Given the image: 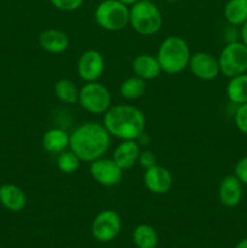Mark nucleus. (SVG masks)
I'll return each mask as SVG.
<instances>
[{
	"label": "nucleus",
	"mask_w": 247,
	"mask_h": 248,
	"mask_svg": "<svg viewBox=\"0 0 247 248\" xmlns=\"http://www.w3.org/2000/svg\"><path fill=\"white\" fill-rule=\"evenodd\" d=\"M111 136L103 124H81L69 135V149L79 156L81 161L92 162L104 156L110 148Z\"/></svg>",
	"instance_id": "1"
},
{
	"label": "nucleus",
	"mask_w": 247,
	"mask_h": 248,
	"mask_svg": "<svg viewBox=\"0 0 247 248\" xmlns=\"http://www.w3.org/2000/svg\"><path fill=\"white\" fill-rule=\"evenodd\" d=\"M103 115V125L111 137L137 140L144 133L145 116L137 107L118 104L110 107Z\"/></svg>",
	"instance_id": "2"
},
{
	"label": "nucleus",
	"mask_w": 247,
	"mask_h": 248,
	"mask_svg": "<svg viewBox=\"0 0 247 248\" xmlns=\"http://www.w3.org/2000/svg\"><path fill=\"white\" fill-rule=\"evenodd\" d=\"M191 52L188 43L177 35L167 36L157 48L156 58L161 70L167 74H179L186 69Z\"/></svg>",
	"instance_id": "3"
},
{
	"label": "nucleus",
	"mask_w": 247,
	"mask_h": 248,
	"mask_svg": "<svg viewBox=\"0 0 247 248\" xmlns=\"http://www.w3.org/2000/svg\"><path fill=\"white\" fill-rule=\"evenodd\" d=\"M162 22L161 11L152 0H138L130 7V26L140 35L156 34Z\"/></svg>",
	"instance_id": "4"
},
{
	"label": "nucleus",
	"mask_w": 247,
	"mask_h": 248,
	"mask_svg": "<svg viewBox=\"0 0 247 248\" xmlns=\"http://www.w3.org/2000/svg\"><path fill=\"white\" fill-rule=\"evenodd\" d=\"M94 21L104 31H123L130 24V7L119 0H103L94 10Z\"/></svg>",
	"instance_id": "5"
},
{
	"label": "nucleus",
	"mask_w": 247,
	"mask_h": 248,
	"mask_svg": "<svg viewBox=\"0 0 247 248\" xmlns=\"http://www.w3.org/2000/svg\"><path fill=\"white\" fill-rule=\"evenodd\" d=\"M77 103L87 113L101 115V114L106 113L111 107L110 92L101 82H86L80 89L79 102Z\"/></svg>",
	"instance_id": "6"
},
{
	"label": "nucleus",
	"mask_w": 247,
	"mask_h": 248,
	"mask_svg": "<svg viewBox=\"0 0 247 248\" xmlns=\"http://www.w3.org/2000/svg\"><path fill=\"white\" fill-rule=\"evenodd\" d=\"M218 64L220 73L229 79L247 73V46L241 41L225 44L218 56Z\"/></svg>",
	"instance_id": "7"
},
{
	"label": "nucleus",
	"mask_w": 247,
	"mask_h": 248,
	"mask_svg": "<svg viewBox=\"0 0 247 248\" xmlns=\"http://www.w3.org/2000/svg\"><path fill=\"white\" fill-rule=\"evenodd\" d=\"M121 227L123 223L119 213L114 210H104L101 211L92 220L91 234L94 240L106 244L118 237L121 232Z\"/></svg>",
	"instance_id": "8"
},
{
	"label": "nucleus",
	"mask_w": 247,
	"mask_h": 248,
	"mask_svg": "<svg viewBox=\"0 0 247 248\" xmlns=\"http://www.w3.org/2000/svg\"><path fill=\"white\" fill-rule=\"evenodd\" d=\"M89 171L94 182L106 188L118 186L124 176V170H121L113 159L104 156L90 162Z\"/></svg>",
	"instance_id": "9"
},
{
	"label": "nucleus",
	"mask_w": 247,
	"mask_h": 248,
	"mask_svg": "<svg viewBox=\"0 0 247 248\" xmlns=\"http://www.w3.org/2000/svg\"><path fill=\"white\" fill-rule=\"evenodd\" d=\"M77 72L85 82L98 81L104 73V58L97 50H87L79 57Z\"/></svg>",
	"instance_id": "10"
},
{
	"label": "nucleus",
	"mask_w": 247,
	"mask_h": 248,
	"mask_svg": "<svg viewBox=\"0 0 247 248\" xmlns=\"http://www.w3.org/2000/svg\"><path fill=\"white\" fill-rule=\"evenodd\" d=\"M188 68L194 77L203 80V81L215 80L220 73L218 58H216L211 53L203 52V51L191 55Z\"/></svg>",
	"instance_id": "11"
},
{
	"label": "nucleus",
	"mask_w": 247,
	"mask_h": 248,
	"mask_svg": "<svg viewBox=\"0 0 247 248\" xmlns=\"http://www.w3.org/2000/svg\"><path fill=\"white\" fill-rule=\"evenodd\" d=\"M144 186L150 193L156 195H164L169 193L173 184L172 173L161 165H154L150 169L145 170L143 177Z\"/></svg>",
	"instance_id": "12"
},
{
	"label": "nucleus",
	"mask_w": 247,
	"mask_h": 248,
	"mask_svg": "<svg viewBox=\"0 0 247 248\" xmlns=\"http://www.w3.org/2000/svg\"><path fill=\"white\" fill-rule=\"evenodd\" d=\"M218 199L220 203L228 208H234L240 205L242 200V183L235 174L225 176L220 181L218 188Z\"/></svg>",
	"instance_id": "13"
},
{
	"label": "nucleus",
	"mask_w": 247,
	"mask_h": 248,
	"mask_svg": "<svg viewBox=\"0 0 247 248\" xmlns=\"http://www.w3.org/2000/svg\"><path fill=\"white\" fill-rule=\"evenodd\" d=\"M140 145L137 140H121L113 153V160L121 170H130L138 162Z\"/></svg>",
	"instance_id": "14"
},
{
	"label": "nucleus",
	"mask_w": 247,
	"mask_h": 248,
	"mask_svg": "<svg viewBox=\"0 0 247 248\" xmlns=\"http://www.w3.org/2000/svg\"><path fill=\"white\" fill-rule=\"evenodd\" d=\"M39 45L44 51L52 55H60L69 47V38L60 29L50 28L39 35Z\"/></svg>",
	"instance_id": "15"
},
{
	"label": "nucleus",
	"mask_w": 247,
	"mask_h": 248,
	"mask_svg": "<svg viewBox=\"0 0 247 248\" xmlns=\"http://www.w3.org/2000/svg\"><path fill=\"white\" fill-rule=\"evenodd\" d=\"M132 70L136 77L140 78L144 81L156 79L162 72L156 56H152L149 53L138 55L132 62Z\"/></svg>",
	"instance_id": "16"
},
{
	"label": "nucleus",
	"mask_w": 247,
	"mask_h": 248,
	"mask_svg": "<svg viewBox=\"0 0 247 248\" xmlns=\"http://www.w3.org/2000/svg\"><path fill=\"white\" fill-rule=\"evenodd\" d=\"M0 203L11 212H19L27 205V195L15 184H2L0 186Z\"/></svg>",
	"instance_id": "17"
},
{
	"label": "nucleus",
	"mask_w": 247,
	"mask_h": 248,
	"mask_svg": "<svg viewBox=\"0 0 247 248\" xmlns=\"http://www.w3.org/2000/svg\"><path fill=\"white\" fill-rule=\"evenodd\" d=\"M41 145L45 152L58 155L69 148V133L62 128H51L43 135Z\"/></svg>",
	"instance_id": "18"
},
{
	"label": "nucleus",
	"mask_w": 247,
	"mask_h": 248,
	"mask_svg": "<svg viewBox=\"0 0 247 248\" xmlns=\"http://www.w3.org/2000/svg\"><path fill=\"white\" fill-rule=\"evenodd\" d=\"M225 93L232 104L240 106L247 103V73L230 78Z\"/></svg>",
	"instance_id": "19"
},
{
	"label": "nucleus",
	"mask_w": 247,
	"mask_h": 248,
	"mask_svg": "<svg viewBox=\"0 0 247 248\" xmlns=\"http://www.w3.org/2000/svg\"><path fill=\"white\" fill-rule=\"evenodd\" d=\"M224 17L230 26L241 27L247 22V0H228L224 6Z\"/></svg>",
	"instance_id": "20"
},
{
	"label": "nucleus",
	"mask_w": 247,
	"mask_h": 248,
	"mask_svg": "<svg viewBox=\"0 0 247 248\" xmlns=\"http://www.w3.org/2000/svg\"><path fill=\"white\" fill-rule=\"evenodd\" d=\"M132 240L137 248H156L159 244L156 230L149 224L137 225L133 229Z\"/></svg>",
	"instance_id": "21"
},
{
	"label": "nucleus",
	"mask_w": 247,
	"mask_h": 248,
	"mask_svg": "<svg viewBox=\"0 0 247 248\" xmlns=\"http://www.w3.org/2000/svg\"><path fill=\"white\" fill-rule=\"evenodd\" d=\"M79 92L77 85L69 79H61L55 85V94L62 103L75 104L79 102Z\"/></svg>",
	"instance_id": "22"
},
{
	"label": "nucleus",
	"mask_w": 247,
	"mask_h": 248,
	"mask_svg": "<svg viewBox=\"0 0 247 248\" xmlns=\"http://www.w3.org/2000/svg\"><path fill=\"white\" fill-rule=\"evenodd\" d=\"M145 92V81L140 78L133 77L127 78L124 80L123 84L120 85V94L123 98L127 101H135V99L140 98Z\"/></svg>",
	"instance_id": "23"
},
{
	"label": "nucleus",
	"mask_w": 247,
	"mask_h": 248,
	"mask_svg": "<svg viewBox=\"0 0 247 248\" xmlns=\"http://www.w3.org/2000/svg\"><path fill=\"white\" fill-rule=\"evenodd\" d=\"M81 160L72 150H64L57 155V167L62 173L72 174L77 171Z\"/></svg>",
	"instance_id": "24"
},
{
	"label": "nucleus",
	"mask_w": 247,
	"mask_h": 248,
	"mask_svg": "<svg viewBox=\"0 0 247 248\" xmlns=\"http://www.w3.org/2000/svg\"><path fill=\"white\" fill-rule=\"evenodd\" d=\"M235 126L244 135H247V103L237 106L234 114Z\"/></svg>",
	"instance_id": "25"
},
{
	"label": "nucleus",
	"mask_w": 247,
	"mask_h": 248,
	"mask_svg": "<svg viewBox=\"0 0 247 248\" xmlns=\"http://www.w3.org/2000/svg\"><path fill=\"white\" fill-rule=\"evenodd\" d=\"M53 7L61 11H74L77 10L85 0H50Z\"/></svg>",
	"instance_id": "26"
},
{
	"label": "nucleus",
	"mask_w": 247,
	"mask_h": 248,
	"mask_svg": "<svg viewBox=\"0 0 247 248\" xmlns=\"http://www.w3.org/2000/svg\"><path fill=\"white\" fill-rule=\"evenodd\" d=\"M234 174L236 178L242 183V186H247V155L241 157L239 161L236 162L234 167Z\"/></svg>",
	"instance_id": "27"
},
{
	"label": "nucleus",
	"mask_w": 247,
	"mask_h": 248,
	"mask_svg": "<svg viewBox=\"0 0 247 248\" xmlns=\"http://www.w3.org/2000/svg\"><path fill=\"white\" fill-rule=\"evenodd\" d=\"M138 165H139L142 169L148 170L152 166L156 165V157L149 150H144V152H140L139 157H138Z\"/></svg>",
	"instance_id": "28"
},
{
	"label": "nucleus",
	"mask_w": 247,
	"mask_h": 248,
	"mask_svg": "<svg viewBox=\"0 0 247 248\" xmlns=\"http://www.w3.org/2000/svg\"><path fill=\"white\" fill-rule=\"evenodd\" d=\"M223 35H224V40L227 41V44L240 41V29H237V27L229 24L223 31Z\"/></svg>",
	"instance_id": "29"
},
{
	"label": "nucleus",
	"mask_w": 247,
	"mask_h": 248,
	"mask_svg": "<svg viewBox=\"0 0 247 248\" xmlns=\"http://www.w3.org/2000/svg\"><path fill=\"white\" fill-rule=\"evenodd\" d=\"M240 41L247 46V22L240 27Z\"/></svg>",
	"instance_id": "30"
},
{
	"label": "nucleus",
	"mask_w": 247,
	"mask_h": 248,
	"mask_svg": "<svg viewBox=\"0 0 247 248\" xmlns=\"http://www.w3.org/2000/svg\"><path fill=\"white\" fill-rule=\"evenodd\" d=\"M234 248H247V237L246 239L241 240V241H240Z\"/></svg>",
	"instance_id": "31"
},
{
	"label": "nucleus",
	"mask_w": 247,
	"mask_h": 248,
	"mask_svg": "<svg viewBox=\"0 0 247 248\" xmlns=\"http://www.w3.org/2000/svg\"><path fill=\"white\" fill-rule=\"evenodd\" d=\"M119 1L123 2V4H125V5H127V6H132V5L136 4L138 0H119Z\"/></svg>",
	"instance_id": "32"
},
{
	"label": "nucleus",
	"mask_w": 247,
	"mask_h": 248,
	"mask_svg": "<svg viewBox=\"0 0 247 248\" xmlns=\"http://www.w3.org/2000/svg\"><path fill=\"white\" fill-rule=\"evenodd\" d=\"M166 1H169V2H177V1H179V0H166Z\"/></svg>",
	"instance_id": "33"
}]
</instances>
